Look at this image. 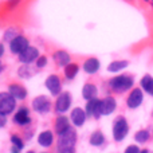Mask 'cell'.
I'll return each mask as SVG.
<instances>
[{"label":"cell","mask_w":153,"mask_h":153,"mask_svg":"<svg viewBox=\"0 0 153 153\" xmlns=\"http://www.w3.org/2000/svg\"><path fill=\"white\" fill-rule=\"evenodd\" d=\"M103 143H105V136H103L102 132H100V130L94 132L91 136H90V145H93V146H101Z\"/></svg>","instance_id":"cell-22"},{"label":"cell","mask_w":153,"mask_h":153,"mask_svg":"<svg viewBox=\"0 0 153 153\" xmlns=\"http://www.w3.org/2000/svg\"><path fill=\"white\" fill-rule=\"evenodd\" d=\"M16 36H19V35H18V31H16L15 28H10V30H7V31H5V34H4V40H10V42H12V40L15 39Z\"/></svg>","instance_id":"cell-28"},{"label":"cell","mask_w":153,"mask_h":153,"mask_svg":"<svg viewBox=\"0 0 153 153\" xmlns=\"http://www.w3.org/2000/svg\"><path fill=\"white\" fill-rule=\"evenodd\" d=\"M152 116H153V111H152Z\"/></svg>","instance_id":"cell-38"},{"label":"cell","mask_w":153,"mask_h":153,"mask_svg":"<svg viewBox=\"0 0 153 153\" xmlns=\"http://www.w3.org/2000/svg\"><path fill=\"white\" fill-rule=\"evenodd\" d=\"M42 153H46V152H42Z\"/></svg>","instance_id":"cell-39"},{"label":"cell","mask_w":153,"mask_h":153,"mask_svg":"<svg viewBox=\"0 0 153 153\" xmlns=\"http://www.w3.org/2000/svg\"><path fill=\"white\" fill-rule=\"evenodd\" d=\"M38 58H39V51H38L36 47H31V46L23 54L19 55V61L24 65H31V62H34Z\"/></svg>","instance_id":"cell-10"},{"label":"cell","mask_w":153,"mask_h":153,"mask_svg":"<svg viewBox=\"0 0 153 153\" xmlns=\"http://www.w3.org/2000/svg\"><path fill=\"white\" fill-rule=\"evenodd\" d=\"M3 69H4V66H3V63H1V62H0V73L3 71Z\"/></svg>","instance_id":"cell-35"},{"label":"cell","mask_w":153,"mask_h":153,"mask_svg":"<svg viewBox=\"0 0 153 153\" xmlns=\"http://www.w3.org/2000/svg\"><path fill=\"white\" fill-rule=\"evenodd\" d=\"M86 110H83V109L81 108H75L73 109L71 114H70V118H71L73 124L75 125V126H82V125L85 124V121H86Z\"/></svg>","instance_id":"cell-14"},{"label":"cell","mask_w":153,"mask_h":153,"mask_svg":"<svg viewBox=\"0 0 153 153\" xmlns=\"http://www.w3.org/2000/svg\"><path fill=\"white\" fill-rule=\"evenodd\" d=\"M16 106V100L10 93H0V114L8 116L13 111Z\"/></svg>","instance_id":"cell-4"},{"label":"cell","mask_w":153,"mask_h":153,"mask_svg":"<svg viewBox=\"0 0 153 153\" xmlns=\"http://www.w3.org/2000/svg\"><path fill=\"white\" fill-rule=\"evenodd\" d=\"M10 94L12 95L15 100H24L27 97V90L20 85H11L10 86Z\"/></svg>","instance_id":"cell-18"},{"label":"cell","mask_w":153,"mask_h":153,"mask_svg":"<svg viewBox=\"0 0 153 153\" xmlns=\"http://www.w3.org/2000/svg\"><path fill=\"white\" fill-rule=\"evenodd\" d=\"M28 47H30V43H28V40H27V38L20 36V35L16 36L12 42H10V48L13 54H19V55H20V54H23Z\"/></svg>","instance_id":"cell-6"},{"label":"cell","mask_w":153,"mask_h":153,"mask_svg":"<svg viewBox=\"0 0 153 153\" xmlns=\"http://www.w3.org/2000/svg\"><path fill=\"white\" fill-rule=\"evenodd\" d=\"M59 153H75L74 148H70V149H63V151H59Z\"/></svg>","instance_id":"cell-32"},{"label":"cell","mask_w":153,"mask_h":153,"mask_svg":"<svg viewBox=\"0 0 153 153\" xmlns=\"http://www.w3.org/2000/svg\"><path fill=\"white\" fill-rule=\"evenodd\" d=\"M70 124H69V118L66 116H59L55 121V132L58 133L59 136H62L65 132L70 129Z\"/></svg>","instance_id":"cell-16"},{"label":"cell","mask_w":153,"mask_h":153,"mask_svg":"<svg viewBox=\"0 0 153 153\" xmlns=\"http://www.w3.org/2000/svg\"><path fill=\"white\" fill-rule=\"evenodd\" d=\"M149 137H151V133H149L148 130H145V129L138 130V132L134 134V140L137 141L138 144H144V143H146V141L149 140Z\"/></svg>","instance_id":"cell-26"},{"label":"cell","mask_w":153,"mask_h":153,"mask_svg":"<svg viewBox=\"0 0 153 153\" xmlns=\"http://www.w3.org/2000/svg\"><path fill=\"white\" fill-rule=\"evenodd\" d=\"M75 143H76V132L74 128H70L67 132H65L62 136H59L58 149L59 151H63V149L74 148Z\"/></svg>","instance_id":"cell-2"},{"label":"cell","mask_w":153,"mask_h":153,"mask_svg":"<svg viewBox=\"0 0 153 153\" xmlns=\"http://www.w3.org/2000/svg\"><path fill=\"white\" fill-rule=\"evenodd\" d=\"M11 143H12V146L20 149V151L24 148V144H23V141H22V138L19 137V136H16V134L11 136Z\"/></svg>","instance_id":"cell-27"},{"label":"cell","mask_w":153,"mask_h":153,"mask_svg":"<svg viewBox=\"0 0 153 153\" xmlns=\"http://www.w3.org/2000/svg\"><path fill=\"white\" fill-rule=\"evenodd\" d=\"M144 100V94H143V90L141 89H133L132 93L129 94L128 97V106L130 109H136L143 103Z\"/></svg>","instance_id":"cell-9"},{"label":"cell","mask_w":153,"mask_h":153,"mask_svg":"<svg viewBox=\"0 0 153 153\" xmlns=\"http://www.w3.org/2000/svg\"><path fill=\"white\" fill-rule=\"evenodd\" d=\"M32 109L38 113H47L51 109V101L46 95H39L32 101Z\"/></svg>","instance_id":"cell-7"},{"label":"cell","mask_w":153,"mask_h":153,"mask_svg":"<svg viewBox=\"0 0 153 153\" xmlns=\"http://www.w3.org/2000/svg\"><path fill=\"white\" fill-rule=\"evenodd\" d=\"M97 94H98V89H97V86L93 83H86L83 86V89H82V97H83L87 102L91 100H95Z\"/></svg>","instance_id":"cell-15"},{"label":"cell","mask_w":153,"mask_h":153,"mask_svg":"<svg viewBox=\"0 0 153 153\" xmlns=\"http://www.w3.org/2000/svg\"><path fill=\"white\" fill-rule=\"evenodd\" d=\"M54 61L56 62L58 66H63V67H67L70 63H71V59H70V55L66 53V51H56L54 54Z\"/></svg>","instance_id":"cell-17"},{"label":"cell","mask_w":153,"mask_h":153,"mask_svg":"<svg viewBox=\"0 0 153 153\" xmlns=\"http://www.w3.org/2000/svg\"><path fill=\"white\" fill-rule=\"evenodd\" d=\"M53 141H54V134L50 130H45V132H42L38 136V143L42 146H50L53 144Z\"/></svg>","instance_id":"cell-20"},{"label":"cell","mask_w":153,"mask_h":153,"mask_svg":"<svg viewBox=\"0 0 153 153\" xmlns=\"http://www.w3.org/2000/svg\"><path fill=\"white\" fill-rule=\"evenodd\" d=\"M27 153H34V152H32V151H30V152H27Z\"/></svg>","instance_id":"cell-37"},{"label":"cell","mask_w":153,"mask_h":153,"mask_svg":"<svg viewBox=\"0 0 153 153\" xmlns=\"http://www.w3.org/2000/svg\"><path fill=\"white\" fill-rule=\"evenodd\" d=\"M70 105H71V97L67 91H63L58 95L55 102V111L58 114H63L65 111L69 110Z\"/></svg>","instance_id":"cell-5"},{"label":"cell","mask_w":153,"mask_h":153,"mask_svg":"<svg viewBox=\"0 0 153 153\" xmlns=\"http://www.w3.org/2000/svg\"><path fill=\"white\" fill-rule=\"evenodd\" d=\"M46 87L51 93V95H59L61 94V79L58 75L51 74L46 79Z\"/></svg>","instance_id":"cell-8"},{"label":"cell","mask_w":153,"mask_h":153,"mask_svg":"<svg viewBox=\"0 0 153 153\" xmlns=\"http://www.w3.org/2000/svg\"><path fill=\"white\" fill-rule=\"evenodd\" d=\"M5 122H7V118H5V116H3V114H0V128H3L5 125Z\"/></svg>","instance_id":"cell-31"},{"label":"cell","mask_w":153,"mask_h":153,"mask_svg":"<svg viewBox=\"0 0 153 153\" xmlns=\"http://www.w3.org/2000/svg\"><path fill=\"white\" fill-rule=\"evenodd\" d=\"M109 85H110L111 90H114V91L124 93L133 86V78L129 75H117L113 79H110Z\"/></svg>","instance_id":"cell-1"},{"label":"cell","mask_w":153,"mask_h":153,"mask_svg":"<svg viewBox=\"0 0 153 153\" xmlns=\"http://www.w3.org/2000/svg\"><path fill=\"white\" fill-rule=\"evenodd\" d=\"M78 71H79V66L76 63H70L67 67H65V75H66L67 79L75 78Z\"/></svg>","instance_id":"cell-25"},{"label":"cell","mask_w":153,"mask_h":153,"mask_svg":"<svg viewBox=\"0 0 153 153\" xmlns=\"http://www.w3.org/2000/svg\"><path fill=\"white\" fill-rule=\"evenodd\" d=\"M11 153H20V149L15 148V146H12V149H11Z\"/></svg>","instance_id":"cell-33"},{"label":"cell","mask_w":153,"mask_h":153,"mask_svg":"<svg viewBox=\"0 0 153 153\" xmlns=\"http://www.w3.org/2000/svg\"><path fill=\"white\" fill-rule=\"evenodd\" d=\"M140 153H149V152H148V151H146V149H144V151H141Z\"/></svg>","instance_id":"cell-36"},{"label":"cell","mask_w":153,"mask_h":153,"mask_svg":"<svg viewBox=\"0 0 153 153\" xmlns=\"http://www.w3.org/2000/svg\"><path fill=\"white\" fill-rule=\"evenodd\" d=\"M46 65H47V58H46L45 55L39 56V58H38V62H36V67H38V69H42V67H45Z\"/></svg>","instance_id":"cell-29"},{"label":"cell","mask_w":153,"mask_h":153,"mask_svg":"<svg viewBox=\"0 0 153 153\" xmlns=\"http://www.w3.org/2000/svg\"><path fill=\"white\" fill-rule=\"evenodd\" d=\"M125 67H128L126 61H114L108 66V70L110 73H118V71H121V70H124Z\"/></svg>","instance_id":"cell-24"},{"label":"cell","mask_w":153,"mask_h":153,"mask_svg":"<svg viewBox=\"0 0 153 153\" xmlns=\"http://www.w3.org/2000/svg\"><path fill=\"white\" fill-rule=\"evenodd\" d=\"M141 87H143L144 90H145L146 93H149V94L153 97V78L151 75H144L143 78H141Z\"/></svg>","instance_id":"cell-21"},{"label":"cell","mask_w":153,"mask_h":153,"mask_svg":"<svg viewBox=\"0 0 153 153\" xmlns=\"http://www.w3.org/2000/svg\"><path fill=\"white\" fill-rule=\"evenodd\" d=\"M36 73V69L35 67H31V65H24L20 69L18 70V74L22 76V78H30Z\"/></svg>","instance_id":"cell-23"},{"label":"cell","mask_w":153,"mask_h":153,"mask_svg":"<svg viewBox=\"0 0 153 153\" xmlns=\"http://www.w3.org/2000/svg\"><path fill=\"white\" fill-rule=\"evenodd\" d=\"M98 69H100V61L97 58H89L83 63V70L87 74H94L98 71Z\"/></svg>","instance_id":"cell-19"},{"label":"cell","mask_w":153,"mask_h":153,"mask_svg":"<svg viewBox=\"0 0 153 153\" xmlns=\"http://www.w3.org/2000/svg\"><path fill=\"white\" fill-rule=\"evenodd\" d=\"M117 108V102L113 97H106L101 101V114L102 116H108L111 114Z\"/></svg>","instance_id":"cell-12"},{"label":"cell","mask_w":153,"mask_h":153,"mask_svg":"<svg viewBox=\"0 0 153 153\" xmlns=\"http://www.w3.org/2000/svg\"><path fill=\"white\" fill-rule=\"evenodd\" d=\"M3 54H4V46H3L1 43H0V58H1Z\"/></svg>","instance_id":"cell-34"},{"label":"cell","mask_w":153,"mask_h":153,"mask_svg":"<svg viewBox=\"0 0 153 153\" xmlns=\"http://www.w3.org/2000/svg\"><path fill=\"white\" fill-rule=\"evenodd\" d=\"M13 122L16 125H20V126H24V125H28L31 122V117H30V111L27 108H20L16 114L13 116Z\"/></svg>","instance_id":"cell-11"},{"label":"cell","mask_w":153,"mask_h":153,"mask_svg":"<svg viewBox=\"0 0 153 153\" xmlns=\"http://www.w3.org/2000/svg\"><path fill=\"white\" fill-rule=\"evenodd\" d=\"M128 132H129L128 121L124 118V117H120L113 125V138H114V141H117V143L122 141L125 137H126Z\"/></svg>","instance_id":"cell-3"},{"label":"cell","mask_w":153,"mask_h":153,"mask_svg":"<svg viewBox=\"0 0 153 153\" xmlns=\"http://www.w3.org/2000/svg\"><path fill=\"white\" fill-rule=\"evenodd\" d=\"M140 152H141V151L138 149L137 145H129L126 149H125L124 153H140Z\"/></svg>","instance_id":"cell-30"},{"label":"cell","mask_w":153,"mask_h":153,"mask_svg":"<svg viewBox=\"0 0 153 153\" xmlns=\"http://www.w3.org/2000/svg\"><path fill=\"white\" fill-rule=\"evenodd\" d=\"M86 114L94 117V118H100L102 114H101V101L100 100H91L87 102L86 105Z\"/></svg>","instance_id":"cell-13"}]
</instances>
